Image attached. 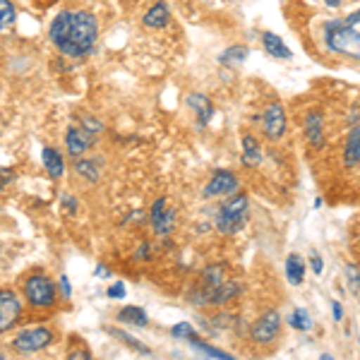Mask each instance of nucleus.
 Listing matches in <instances>:
<instances>
[{
    "instance_id": "f03ea898",
    "label": "nucleus",
    "mask_w": 360,
    "mask_h": 360,
    "mask_svg": "<svg viewBox=\"0 0 360 360\" xmlns=\"http://www.w3.org/2000/svg\"><path fill=\"white\" fill-rule=\"evenodd\" d=\"M250 224V197L248 193H233L214 212V229L221 236H238Z\"/></svg>"
},
{
    "instance_id": "0eeeda50",
    "label": "nucleus",
    "mask_w": 360,
    "mask_h": 360,
    "mask_svg": "<svg viewBox=\"0 0 360 360\" xmlns=\"http://www.w3.org/2000/svg\"><path fill=\"white\" fill-rule=\"evenodd\" d=\"M149 226H152L154 236L168 238L178 226V212L176 207L168 205V197H159L149 209Z\"/></svg>"
},
{
    "instance_id": "f704fd0d",
    "label": "nucleus",
    "mask_w": 360,
    "mask_h": 360,
    "mask_svg": "<svg viewBox=\"0 0 360 360\" xmlns=\"http://www.w3.org/2000/svg\"><path fill=\"white\" fill-rule=\"evenodd\" d=\"M63 207H65V212L70 214V217H75V214L79 212V200L77 197H72V195H63Z\"/></svg>"
},
{
    "instance_id": "4be33fe9",
    "label": "nucleus",
    "mask_w": 360,
    "mask_h": 360,
    "mask_svg": "<svg viewBox=\"0 0 360 360\" xmlns=\"http://www.w3.org/2000/svg\"><path fill=\"white\" fill-rule=\"evenodd\" d=\"M286 281L291 286H303L305 283V259L298 252H291L286 257Z\"/></svg>"
},
{
    "instance_id": "bb28decb",
    "label": "nucleus",
    "mask_w": 360,
    "mask_h": 360,
    "mask_svg": "<svg viewBox=\"0 0 360 360\" xmlns=\"http://www.w3.org/2000/svg\"><path fill=\"white\" fill-rule=\"evenodd\" d=\"M17 20V8L13 0H0V32L10 29Z\"/></svg>"
},
{
    "instance_id": "9b49d317",
    "label": "nucleus",
    "mask_w": 360,
    "mask_h": 360,
    "mask_svg": "<svg viewBox=\"0 0 360 360\" xmlns=\"http://www.w3.org/2000/svg\"><path fill=\"white\" fill-rule=\"evenodd\" d=\"M303 135L312 149L327 147V127H324V113L322 111H307L303 118Z\"/></svg>"
},
{
    "instance_id": "4468645a",
    "label": "nucleus",
    "mask_w": 360,
    "mask_h": 360,
    "mask_svg": "<svg viewBox=\"0 0 360 360\" xmlns=\"http://www.w3.org/2000/svg\"><path fill=\"white\" fill-rule=\"evenodd\" d=\"M238 295H240V281L226 276L224 281L209 293V307H224V305H229L231 300H236Z\"/></svg>"
},
{
    "instance_id": "58836bf2",
    "label": "nucleus",
    "mask_w": 360,
    "mask_h": 360,
    "mask_svg": "<svg viewBox=\"0 0 360 360\" xmlns=\"http://www.w3.org/2000/svg\"><path fill=\"white\" fill-rule=\"evenodd\" d=\"M94 276H103V278H108V276H111V269H108V266L103 264V262H98V264L94 266Z\"/></svg>"
},
{
    "instance_id": "c756f323",
    "label": "nucleus",
    "mask_w": 360,
    "mask_h": 360,
    "mask_svg": "<svg viewBox=\"0 0 360 360\" xmlns=\"http://www.w3.org/2000/svg\"><path fill=\"white\" fill-rule=\"evenodd\" d=\"M346 278H348V291H351L353 298H358V295H360V286H358V281H360V276H358V264H348V266H346Z\"/></svg>"
},
{
    "instance_id": "9d476101",
    "label": "nucleus",
    "mask_w": 360,
    "mask_h": 360,
    "mask_svg": "<svg viewBox=\"0 0 360 360\" xmlns=\"http://www.w3.org/2000/svg\"><path fill=\"white\" fill-rule=\"evenodd\" d=\"M238 190H240V178L233 171H229V168H219L207 180L205 197H209V200H224V197L233 195Z\"/></svg>"
},
{
    "instance_id": "c9c22d12",
    "label": "nucleus",
    "mask_w": 360,
    "mask_h": 360,
    "mask_svg": "<svg viewBox=\"0 0 360 360\" xmlns=\"http://www.w3.org/2000/svg\"><path fill=\"white\" fill-rule=\"evenodd\" d=\"M149 257H152V248H149L147 240H142L135 250V259L137 262H149Z\"/></svg>"
},
{
    "instance_id": "4c0bfd02",
    "label": "nucleus",
    "mask_w": 360,
    "mask_h": 360,
    "mask_svg": "<svg viewBox=\"0 0 360 360\" xmlns=\"http://www.w3.org/2000/svg\"><path fill=\"white\" fill-rule=\"evenodd\" d=\"M332 312H334V322H344V305L339 300H332Z\"/></svg>"
},
{
    "instance_id": "7ed1b4c3",
    "label": "nucleus",
    "mask_w": 360,
    "mask_h": 360,
    "mask_svg": "<svg viewBox=\"0 0 360 360\" xmlns=\"http://www.w3.org/2000/svg\"><path fill=\"white\" fill-rule=\"evenodd\" d=\"M358 20H360L358 10L353 15H348L346 20H329L324 25V46L332 53L358 58V49H360Z\"/></svg>"
},
{
    "instance_id": "6e6552de",
    "label": "nucleus",
    "mask_w": 360,
    "mask_h": 360,
    "mask_svg": "<svg viewBox=\"0 0 360 360\" xmlns=\"http://www.w3.org/2000/svg\"><path fill=\"white\" fill-rule=\"evenodd\" d=\"M281 312L278 310H264L262 315L255 319L252 329H250V336L257 346H269L274 344L281 334Z\"/></svg>"
},
{
    "instance_id": "412c9836",
    "label": "nucleus",
    "mask_w": 360,
    "mask_h": 360,
    "mask_svg": "<svg viewBox=\"0 0 360 360\" xmlns=\"http://www.w3.org/2000/svg\"><path fill=\"white\" fill-rule=\"evenodd\" d=\"M120 324H130V327H147L149 324V315L144 307L139 305H125L118 310V315H115Z\"/></svg>"
},
{
    "instance_id": "a211bd4d",
    "label": "nucleus",
    "mask_w": 360,
    "mask_h": 360,
    "mask_svg": "<svg viewBox=\"0 0 360 360\" xmlns=\"http://www.w3.org/2000/svg\"><path fill=\"white\" fill-rule=\"evenodd\" d=\"M262 49L266 51V56L276 58V60H291L293 58V51L288 49L286 41H283V39L274 32L262 34Z\"/></svg>"
},
{
    "instance_id": "2eb2a0df",
    "label": "nucleus",
    "mask_w": 360,
    "mask_h": 360,
    "mask_svg": "<svg viewBox=\"0 0 360 360\" xmlns=\"http://www.w3.org/2000/svg\"><path fill=\"white\" fill-rule=\"evenodd\" d=\"M240 144H243V154H240V161H243V166L245 168H257L259 164H262V142H259L255 135H243L240 139Z\"/></svg>"
},
{
    "instance_id": "72a5a7b5",
    "label": "nucleus",
    "mask_w": 360,
    "mask_h": 360,
    "mask_svg": "<svg viewBox=\"0 0 360 360\" xmlns=\"http://www.w3.org/2000/svg\"><path fill=\"white\" fill-rule=\"evenodd\" d=\"M58 295H63V300H70L72 298V283H70V276L63 274L60 278H58Z\"/></svg>"
},
{
    "instance_id": "f8f14e48",
    "label": "nucleus",
    "mask_w": 360,
    "mask_h": 360,
    "mask_svg": "<svg viewBox=\"0 0 360 360\" xmlns=\"http://www.w3.org/2000/svg\"><path fill=\"white\" fill-rule=\"evenodd\" d=\"M94 144H96V137L89 135L84 127H79V125H70L68 127V132H65L68 156H72V159H79V156H84L91 147H94Z\"/></svg>"
},
{
    "instance_id": "20e7f679",
    "label": "nucleus",
    "mask_w": 360,
    "mask_h": 360,
    "mask_svg": "<svg viewBox=\"0 0 360 360\" xmlns=\"http://www.w3.org/2000/svg\"><path fill=\"white\" fill-rule=\"evenodd\" d=\"M22 293H25V303L37 312L53 310L60 300L56 281L46 271H32L22 278Z\"/></svg>"
},
{
    "instance_id": "ea45409f",
    "label": "nucleus",
    "mask_w": 360,
    "mask_h": 360,
    "mask_svg": "<svg viewBox=\"0 0 360 360\" xmlns=\"http://www.w3.org/2000/svg\"><path fill=\"white\" fill-rule=\"evenodd\" d=\"M324 3H327V8H341V0H324Z\"/></svg>"
},
{
    "instance_id": "f257e3e1",
    "label": "nucleus",
    "mask_w": 360,
    "mask_h": 360,
    "mask_svg": "<svg viewBox=\"0 0 360 360\" xmlns=\"http://www.w3.org/2000/svg\"><path fill=\"white\" fill-rule=\"evenodd\" d=\"M51 44L65 58H84L98 41V20L86 10H63L49 27Z\"/></svg>"
},
{
    "instance_id": "c85d7f7f",
    "label": "nucleus",
    "mask_w": 360,
    "mask_h": 360,
    "mask_svg": "<svg viewBox=\"0 0 360 360\" xmlns=\"http://www.w3.org/2000/svg\"><path fill=\"white\" fill-rule=\"evenodd\" d=\"M171 336H173V339L190 341L197 334H195V327L190 322H178V324H173V327H171Z\"/></svg>"
},
{
    "instance_id": "423d86ee",
    "label": "nucleus",
    "mask_w": 360,
    "mask_h": 360,
    "mask_svg": "<svg viewBox=\"0 0 360 360\" xmlns=\"http://www.w3.org/2000/svg\"><path fill=\"white\" fill-rule=\"evenodd\" d=\"M25 303L15 288H0V334H8L20 327Z\"/></svg>"
},
{
    "instance_id": "cd10ccee",
    "label": "nucleus",
    "mask_w": 360,
    "mask_h": 360,
    "mask_svg": "<svg viewBox=\"0 0 360 360\" xmlns=\"http://www.w3.org/2000/svg\"><path fill=\"white\" fill-rule=\"evenodd\" d=\"M68 358L70 360H91V351L86 348V344L77 336H70V348H68Z\"/></svg>"
},
{
    "instance_id": "39448f33",
    "label": "nucleus",
    "mask_w": 360,
    "mask_h": 360,
    "mask_svg": "<svg viewBox=\"0 0 360 360\" xmlns=\"http://www.w3.org/2000/svg\"><path fill=\"white\" fill-rule=\"evenodd\" d=\"M56 344V332L51 327H27L20 329L13 339V351L29 356V353H41Z\"/></svg>"
},
{
    "instance_id": "473e14b6",
    "label": "nucleus",
    "mask_w": 360,
    "mask_h": 360,
    "mask_svg": "<svg viewBox=\"0 0 360 360\" xmlns=\"http://www.w3.org/2000/svg\"><path fill=\"white\" fill-rule=\"evenodd\" d=\"M106 295L111 300H123L125 295H127V288H125V283L123 281H113L111 286L106 288Z\"/></svg>"
},
{
    "instance_id": "6ab92c4d",
    "label": "nucleus",
    "mask_w": 360,
    "mask_h": 360,
    "mask_svg": "<svg viewBox=\"0 0 360 360\" xmlns=\"http://www.w3.org/2000/svg\"><path fill=\"white\" fill-rule=\"evenodd\" d=\"M101 166L103 161L101 159H86V156H79V159H75V173H77L79 178H84L89 185H96L98 178H101Z\"/></svg>"
},
{
    "instance_id": "aec40b11",
    "label": "nucleus",
    "mask_w": 360,
    "mask_h": 360,
    "mask_svg": "<svg viewBox=\"0 0 360 360\" xmlns=\"http://www.w3.org/2000/svg\"><path fill=\"white\" fill-rule=\"evenodd\" d=\"M142 22H144V27H149V29H164L168 27V22H171V10H168V5L164 0H159V3H154L152 8L144 13Z\"/></svg>"
},
{
    "instance_id": "dca6fc26",
    "label": "nucleus",
    "mask_w": 360,
    "mask_h": 360,
    "mask_svg": "<svg viewBox=\"0 0 360 360\" xmlns=\"http://www.w3.org/2000/svg\"><path fill=\"white\" fill-rule=\"evenodd\" d=\"M188 108H193L195 118H197V125L205 130V127L212 123L214 118V103L209 101V96L205 94H190L188 96Z\"/></svg>"
},
{
    "instance_id": "393cba45",
    "label": "nucleus",
    "mask_w": 360,
    "mask_h": 360,
    "mask_svg": "<svg viewBox=\"0 0 360 360\" xmlns=\"http://www.w3.org/2000/svg\"><path fill=\"white\" fill-rule=\"evenodd\" d=\"M108 334L111 336H115V339L120 341V344H125L130 351H135V353H139V356H152V348L149 346H144L142 341H137L135 336H130L127 332H120V329H106Z\"/></svg>"
},
{
    "instance_id": "2f4dec72",
    "label": "nucleus",
    "mask_w": 360,
    "mask_h": 360,
    "mask_svg": "<svg viewBox=\"0 0 360 360\" xmlns=\"http://www.w3.org/2000/svg\"><path fill=\"white\" fill-rule=\"evenodd\" d=\"M17 180V171L13 166H0V190L10 188Z\"/></svg>"
},
{
    "instance_id": "b1692460",
    "label": "nucleus",
    "mask_w": 360,
    "mask_h": 360,
    "mask_svg": "<svg viewBox=\"0 0 360 360\" xmlns=\"http://www.w3.org/2000/svg\"><path fill=\"white\" fill-rule=\"evenodd\" d=\"M286 322L291 324L295 332H310V329L315 327V319L310 317V312H307L305 307H295L291 315L286 317Z\"/></svg>"
},
{
    "instance_id": "ddd939ff",
    "label": "nucleus",
    "mask_w": 360,
    "mask_h": 360,
    "mask_svg": "<svg viewBox=\"0 0 360 360\" xmlns=\"http://www.w3.org/2000/svg\"><path fill=\"white\" fill-rule=\"evenodd\" d=\"M341 161H344V168H348V171H356L358 164H360V125H358V120H353L351 123V130H348Z\"/></svg>"
},
{
    "instance_id": "a878e982",
    "label": "nucleus",
    "mask_w": 360,
    "mask_h": 360,
    "mask_svg": "<svg viewBox=\"0 0 360 360\" xmlns=\"http://www.w3.org/2000/svg\"><path fill=\"white\" fill-rule=\"evenodd\" d=\"M188 344L193 346L197 353H202V356H207V358H221V360H231V353H229V351H221V348H217V346L207 344V341H202L200 336H193V339H190Z\"/></svg>"
},
{
    "instance_id": "f3484780",
    "label": "nucleus",
    "mask_w": 360,
    "mask_h": 360,
    "mask_svg": "<svg viewBox=\"0 0 360 360\" xmlns=\"http://www.w3.org/2000/svg\"><path fill=\"white\" fill-rule=\"evenodd\" d=\"M41 161H44V168L46 173H49L51 180H60L65 176L68 166H65V159H63V154L58 152L53 147H41Z\"/></svg>"
},
{
    "instance_id": "5701e85b",
    "label": "nucleus",
    "mask_w": 360,
    "mask_h": 360,
    "mask_svg": "<svg viewBox=\"0 0 360 360\" xmlns=\"http://www.w3.org/2000/svg\"><path fill=\"white\" fill-rule=\"evenodd\" d=\"M248 46H231V49H226L221 56H219V63H221L224 68H240L243 63H245L248 58Z\"/></svg>"
},
{
    "instance_id": "7c9ffc66",
    "label": "nucleus",
    "mask_w": 360,
    "mask_h": 360,
    "mask_svg": "<svg viewBox=\"0 0 360 360\" xmlns=\"http://www.w3.org/2000/svg\"><path fill=\"white\" fill-rule=\"evenodd\" d=\"M79 127H84V130L89 132V135H94V137H98L103 132V123L98 118H94V115H84L82 125H79Z\"/></svg>"
},
{
    "instance_id": "1a4fd4ad",
    "label": "nucleus",
    "mask_w": 360,
    "mask_h": 360,
    "mask_svg": "<svg viewBox=\"0 0 360 360\" xmlns=\"http://www.w3.org/2000/svg\"><path fill=\"white\" fill-rule=\"evenodd\" d=\"M259 125H262V135L269 139V142H278L288 130L286 108H283L278 101L269 103V106L262 111V115H259Z\"/></svg>"
},
{
    "instance_id": "e433bc0d",
    "label": "nucleus",
    "mask_w": 360,
    "mask_h": 360,
    "mask_svg": "<svg viewBox=\"0 0 360 360\" xmlns=\"http://www.w3.org/2000/svg\"><path fill=\"white\" fill-rule=\"evenodd\" d=\"M307 262H310V266H312V274L315 276H319L324 271V262H322V255L317 252V250H312L310 252V259H307Z\"/></svg>"
}]
</instances>
